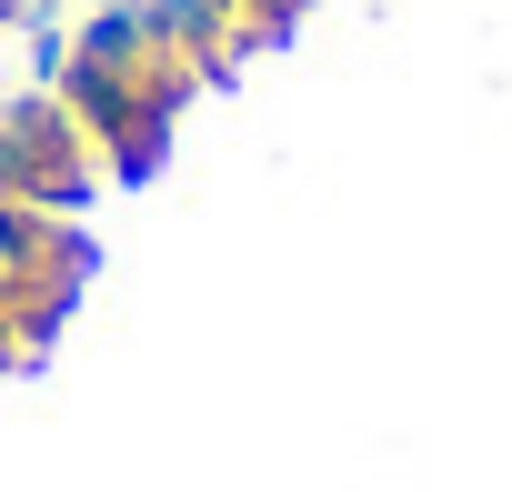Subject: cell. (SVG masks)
Instances as JSON below:
<instances>
[{
	"instance_id": "6da1fadb",
	"label": "cell",
	"mask_w": 512,
	"mask_h": 492,
	"mask_svg": "<svg viewBox=\"0 0 512 492\" xmlns=\"http://www.w3.org/2000/svg\"><path fill=\"white\" fill-rule=\"evenodd\" d=\"M91 141H81V121L51 101V91H31V101H0V201H31V211H71L81 191H91Z\"/></svg>"
},
{
	"instance_id": "7a4b0ae2",
	"label": "cell",
	"mask_w": 512,
	"mask_h": 492,
	"mask_svg": "<svg viewBox=\"0 0 512 492\" xmlns=\"http://www.w3.org/2000/svg\"><path fill=\"white\" fill-rule=\"evenodd\" d=\"M31 11H41V0H0V31H21V21H31Z\"/></svg>"
}]
</instances>
